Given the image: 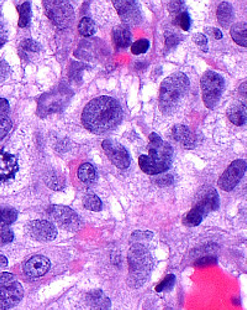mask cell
Wrapping results in <instances>:
<instances>
[{
  "label": "cell",
  "mask_w": 247,
  "mask_h": 310,
  "mask_svg": "<svg viewBox=\"0 0 247 310\" xmlns=\"http://www.w3.org/2000/svg\"><path fill=\"white\" fill-rule=\"evenodd\" d=\"M123 119V110L118 100L108 96L90 100L82 113V122L87 129L95 134L113 131Z\"/></svg>",
  "instance_id": "6da1fadb"
},
{
  "label": "cell",
  "mask_w": 247,
  "mask_h": 310,
  "mask_svg": "<svg viewBox=\"0 0 247 310\" xmlns=\"http://www.w3.org/2000/svg\"><path fill=\"white\" fill-rule=\"evenodd\" d=\"M189 91V79L183 72L167 77L159 89V108L166 115L176 113L184 103Z\"/></svg>",
  "instance_id": "7a4b0ae2"
},
{
  "label": "cell",
  "mask_w": 247,
  "mask_h": 310,
  "mask_svg": "<svg viewBox=\"0 0 247 310\" xmlns=\"http://www.w3.org/2000/svg\"><path fill=\"white\" fill-rule=\"evenodd\" d=\"M147 150L148 154L139 158V165L142 171L148 175H157L168 170L173 159V150L168 143L163 142L156 133H152Z\"/></svg>",
  "instance_id": "3957f363"
},
{
  "label": "cell",
  "mask_w": 247,
  "mask_h": 310,
  "mask_svg": "<svg viewBox=\"0 0 247 310\" xmlns=\"http://www.w3.org/2000/svg\"><path fill=\"white\" fill-rule=\"evenodd\" d=\"M129 266L130 282L134 283L135 287H140L143 282H146L153 266L151 254L145 246L134 245L130 248Z\"/></svg>",
  "instance_id": "277c9868"
},
{
  "label": "cell",
  "mask_w": 247,
  "mask_h": 310,
  "mask_svg": "<svg viewBox=\"0 0 247 310\" xmlns=\"http://www.w3.org/2000/svg\"><path fill=\"white\" fill-rule=\"evenodd\" d=\"M23 177V169L17 155L0 149V191L14 187Z\"/></svg>",
  "instance_id": "5b68a950"
},
{
  "label": "cell",
  "mask_w": 247,
  "mask_h": 310,
  "mask_svg": "<svg viewBox=\"0 0 247 310\" xmlns=\"http://www.w3.org/2000/svg\"><path fill=\"white\" fill-rule=\"evenodd\" d=\"M225 81L219 73L206 72L201 78V91H203V100L208 108H214L220 100L222 91H224Z\"/></svg>",
  "instance_id": "8992f818"
},
{
  "label": "cell",
  "mask_w": 247,
  "mask_h": 310,
  "mask_svg": "<svg viewBox=\"0 0 247 310\" xmlns=\"http://www.w3.org/2000/svg\"><path fill=\"white\" fill-rule=\"evenodd\" d=\"M46 15L57 28H67L73 19V8L70 3L61 0H50L44 2Z\"/></svg>",
  "instance_id": "52a82bcc"
},
{
  "label": "cell",
  "mask_w": 247,
  "mask_h": 310,
  "mask_svg": "<svg viewBox=\"0 0 247 310\" xmlns=\"http://www.w3.org/2000/svg\"><path fill=\"white\" fill-rule=\"evenodd\" d=\"M247 164L245 160H238L232 161L230 164L229 168L225 170V173L220 176L219 179V187L224 191H231L232 189H235L236 185L241 181V179L243 177V175L246 173Z\"/></svg>",
  "instance_id": "ba28073f"
},
{
  "label": "cell",
  "mask_w": 247,
  "mask_h": 310,
  "mask_svg": "<svg viewBox=\"0 0 247 310\" xmlns=\"http://www.w3.org/2000/svg\"><path fill=\"white\" fill-rule=\"evenodd\" d=\"M50 217L62 229L68 231H76L79 226L78 216L65 206H51L49 209Z\"/></svg>",
  "instance_id": "9c48e42d"
},
{
  "label": "cell",
  "mask_w": 247,
  "mask_h": 310,
  "mask_svg": "<svg viewBox=\"0 0 247 310\" xmlns=\"http://www.w3.org/2000/svg\"><path fill=\"white\" fill-rule=\"evenodd\" d=\"M102 145L105 154L108 155V158L110 159L114 165L120 169H126L130 165L129 153L120 143L113 139H105Z\"/></svg>",
  "instance_id": "30bf717a"
},
{
  "label": "cell",
  "mask_w": 247,
  "mask_h": 310,
  "mask_svg": "<svg viewBox=\"0 0 247 310\" xmlns=\"http://www.w3.org/2000/svg\"><path fill=\"white\" fill-rule=\"evenodd\" d=\"M26 232L31 238L40 241V242H50L55 240L57 235L56 227L46 220H35V221L29 222L26 226Z\"/></svg>",
  "instance_id": "8fae6325"
},
{
  "label": "cell",
  "mask_w": 247,
  "mask_h": 310,
  "mask_svg": "<svg viewBox=\"0 0 247 310\" xmlns=\"http://www.w3.org/2000/svg\"><path fill=\"white\" fill-rule=\"evenodd\" d=\"M23 287L20 283L14 282L9 285H0V309L14 308L23 299Z\"/></svg>",
  "instance_id": "7c38bea8"
},
{
  "label": "cell",
  "mask_w": 247,
  "mask_h": 310,
  "mask_svg": "<svg viewBox=\"0 0 247 310\" xmlns=\"http://www.w3.org/2000/svg\"><path fill=\"white\" fill-rule=\"evenodd\" d=\"M114 7L118 10L121 20L129 25H135L141 21V12L136 2L129 0H116L114 2Z\"/></svg>",
  "instance_id": "4fadbf2b"
},
{
  "label": "cell",
  "mask_w": 247,
  "mask_h": 310,
  "mask_svg": "<svg viewBox=\"0 0 247 310\" xmlns=\"http://www.w3.org/2000/svg\"><path fill=\"white\" fill-rule=\"evenodd\" d=\"M50 269V261L44 256H34L24 264V273L29 278H39L46 274Z\"/></svg>",
  "instance_id": "5bb4252c"
},
{
  "label": "cell",
  "mask_w": 247,
  "mask_h": 310,
  "mask_svg": "<svg viewBox=\"0 0 247 310\" xmlns=\"http://www.w3.org/2000/svg\"><path fill=\"white\" fill-rule=\"evenodd\" d=\"M227 117L230 122L236 126H243L247 123V100L237 102L232 105L227 111Z\"/></svg>",
  "instance_id": "9a60e30c"
},
{
  "label": "cell",
  "mask_w": 247,
  "mask_h": 310,
  "mask_svg": "<svg viewBox=\"0 0 247 310\" xmlns=\"http://www.w3.org/2000/svg\"><path fill=\"white\" fill-rule=\"evenodd\" d=\"M173 137L174 139H176L178 143H180L184 148H188V149L194 148L195 137L188 127L182 126V124H177L173 128Z\"/></svg>",
  "instance_id": "2e32d148"
},
{
  "label": "cell",
  "mask_w": 247,
  "mask_h": 310,
  "mask_svg": "<svg viewBox=\"0 0 247 310\" xmlns=\"http://www.w3.org/2000/svg\"><path fill=\"white\" fill-rule=\"evenodd\" d=\"M196 206H199L205 214H208L209 211L216 210L219 208V195L215 190L209 189L208 191L204 192L203 197L200 198Z\"/></svg>",
  "instance_id": "e0dca14e"
},
{
  "label": "cell",
  "mask_w": 247,
  "mask_h": 310,
  "mask_svg": "<svg viewBox=\"0 0 247 310\" xmlns=\"http://www.w3.org/2000/svg\"><path fill=\"white\" fill-rule=\"evenodd\" d=\"M113 39L114 42L118 47L120 49H125L130 45L131 42V33H130V29L126 25H119L116 28H114L113 30Z\"/></svg>",
  "instance_id": "ac0fdd59"
},
{
  "label": "cell",
  "mask_w": 247,
  "mask_h": 310,
  "mask_svg": "<svg viewBox=\"0 0 247 310\" xmlns=\"http://www.w3.org/2000/svg\"><path fill=\"white\" fill-rule=\"evenodd\" d=\"M231 38L236 44L240 46L247 47V24L246 23H236L231 26Z\"/></svg>",
  "instance_id": "d6986e66"
},
{
  "label": "cell",
  "mask_w": 247,
  "mask_h": 310,
  "mask_svg": "<svg viewBox=\"0 0 247 310\" xmlns=\"http://www.w3.org/2000/svg\"><path fill=\"white\" fill-rule=\"evenodd\" d=\"M233 10L232 5L227 2H222L217 8V20L222 26H229L230 23L232 21Z\"/></svg>",
  "instance_id": "ffe728a7"
},
{
  "label": "cell",
  "mask_w": 247,
  "mask_h": 310,
  "mask_svg": "<svg viewBox=\"0 0 247 310\" xmlns=\"http://www.w3.org/2000/svg\"><path fill=\"white\" fill-rule=\"evenodd\" d=\"M78 177L84 184H93L97 180V170L89 163H84L79 166Z\"/></svg>",
  "instance_id": "44dd1931"
},
{
  "label": "cell",
  "mask_w": 247,
  "mask_h": 310,
  "mask_svg": "<svg viewBox=\"0 0 247 310\" xmlns=\"http://www.w3.org/2000/svg\"><path fill=\"white\" fill-rule=\"evenodd\" d=\"M205 215L206 214L204 213L199 206H195L194 209H192V210L187 214V216H185L184 219V222L187 225H189V226H196V225H199L201 221H203Z\"/></svg>",
  "instance_id": "7402d4cb"
},
{
  "label": "cell",
  "mask_w": 247,
  "mask_h": 310,
  "mask_svg": "<svg viewBox=\"0 0 247 310\" xmlns=\"http://www.w3.org/2000/svg\"><path fill=\"white\" fill-rule=\"evenodd\" d=\"M19 13H20V18H19V26L20 28H25L29 25V21H30L31 17V10H30V3L25 2L21 5L18 7Z\"/></svg>",
  "instance_id": "603a6c76"
},
{
  "label": "cell",
  "mask_w": 247,
  "mask_h": 310,
  "mask_svg": "<svg viewBox=\"0 0 247 310\" xmlns=\"http://www.w3.org/2000/svg\"><path fill=\"white\" fill-rule=\"evenodd\" d=\"M78 31L83 36H92L95 33L94 21L89 18H83L78 24Z\"/></svg>",
  "instance_id": "cb8c5ba5"
},
{
  "label": "cell",
  "mask_w": 247,
  "mask_h": 310,
  "mask_svg": "<svg viewBox=\"0 0 247 310\" xmlns=\"http://www.w3.org/2000/svg\"><path fill=\"white\" fill-rule=\"evenodd\" d=\"M83 205L84 208L88 209L90 211H100L102 209V201L99 200V197L95 195H87L83 198Z\"/></svg>",
  "instance_id": "d4e9b609"
},
{
  "label": "cell",
  "mask_w": 247,
  "mask_h": 310,
  "mask_svg": "<svg viewBox=\"0 0 247 310\" xmlns=\"http://www.w3.org/2000/svg\"><path fill=\"white\" fill-rule=\"evenodd\" d=\"M18 214L14 209H4L0 211V224L3 225H10L17 220Z\"/></svg>",
  "instance_id": "484cf974"
},
{
  "label": "cell",
  "mask_w": 247,
  "mask_h": 310,
  "mask_svg": "<svg viewBox=\"0 0 247 310\" xmlns=\"http://www.w3.org/2000/svg\"><path fill=\"white\" fill-rule=\"evenodd\" d=\"M148 47H150V42H148V40H146V39L137 40V41H135L134 44H132L131 51H132V54H135V55L145 54V52L148 50Z\"/></svg>",
  "instance_id": "4316f807"
},
{
  "label": "cell",
  "mask_w": 247,
  "mask_h": 310,
  "mask_svg": "<svg viewBox=\"0 0 247 310\" xmlns=\"http://www.w3.org/2000/svg\"><path fill=\"white\" fill-rule=\"evenodd\" d=\"M174 282H176V277L173 274H168L161 283L156 287V290L157 291H166V290H171L173 288Z\"/></svg>",
  "instance_id": "83f0119b"
},
{
  "label": "cell",
  "mask_w": 247,
  "mask_h": 310,
  "mask_svg": "<svg viewBox=\"0 0 247 310\" xmlns=\"http://www.w3.org/2000/svg\"><path fill=\"white\" fill-rule=\"evenodd\" d=\"M46 184L53 190H61L63 189V181L62 179L57 176L56 174H50L46 179Z\"/></svg>",
  "instance_id": "f1b7e54d"
},
{
  "label": "cell",
  "mask_w": 247,
  "mask_h": 310,
  "mask_svg": "<svg viewBox=\"0 0 247 310\" xmlns=\"http://www.w3.org/2000/svg\"><path fill=\"white\" fill-rule=\"evenodd\" d=\"M12 129V122L7 117H0V140L3 139Z\"/></svg>",
  "instance_id": "f546056e"
},
{
  "label": "cell",
  "mask_w": 247,
  "mask_h": 310,
  "mask_svg": "<svg viewBox=\"0 0 247 310\" xmlns=\"http://www.w3.org/2000/svg\"><path fill=\"white\" fill-rule=\"evenodd\" d=\"M13 238H14V233L12 230L7 226L0 227V242L2 243H9L12 242Z\"/></svg>",
  "instance_id": "4dcf8cb0"
},
{
  "label": "cell",
  "mask_w": 247,
  "mask_h": 310,
  "mask_svg": "<svg viewBox=\"0 0 247 310\" xmlns=\"http://www.w3.org/2000/svg\"><path fill=\"white\" fill-rule=\"evenodd\" d=\"M21 50L24 52H37L40 50V46L33 40H24L21 42Z\"/></svg>",
  "instance_id": "1f68e13d"
},
{
  "label": "cell",
  "mask_w": 247,
  "mask_h": 310,
  "mask_svg": "<svg viewBox=\"0 0 247 310\" xmlns=\"http://www.w3.org/2000/svg\"><path fill=\"white\" fill-rule=\"evenodd\" d=\"M178 24L180 25V28L184 31H188L190 29V17L187 12H182L180 15L178 17Z\"/></svg>",
  "instance_id": "d6a6232c"
},
{
  "label": "cell",
  "mask_w": 247,
  "mask_h": 310,
  "mask_svg": "<svg viewBox=\"0 0 247 310\" xmlns=\"http://www.w3.org/2000/svg\"><path fill=\"white\" fill-rule=\"evenodd\" d=\"M193 40H194L195 44L199 45L204 51H208V47H206L208 46V39H206V36L204 35V34H195V35L193 36Z\"/></svg>",
  "instance_id": "836d02e7"
},
{
  "label": "cell",
  "mask_w": 247,
  "mask_h": 310,
  "mask_svg": "<svg viewBox=\"0 0 247 310\" xmlns=\"http://www.w3.org/2000/svg\"><path fill=\"white\" fill-rule=\"evenodd\" d=\"M216 262L217 261L215 257L206 256V257H203V258L198 259V261L194 263V266L195 267H206V266H211V264H215Z\"/></svg>",
  "instance_id": "e575fe53"
},
{
  "label": "cell",
  "mask_w": 247,
  "mask_h": 310,
  "mask_svg": "<svg viewBox=\"0 0 247 310\" xmlns=\"http://www.w3.org/2000/svg\"><path fill=\"white\" fill-rule=\"evenodd\" d=\"M15 282V277L12 274V273H2L0 274V285H9L12 284V283Z\"/></svg>",
  "instance_id": "d590c367"
},
{
  "label": "cell",
  "mask_w": 247,
  "mask_h": 310,
  "mask_svg": "<svg viewBox=\"0 0 247 310\" xmlns=\"http://www.w3.org/2000/svg\"><path fill=\"white\" fill-rule=\"evenodd\" d=\"M9 72L10 68L9 66H8V63L0 60V82H3L8 76H9Z\"/></svg>",
  "instance_id": "8d00e7d4"
},
{
  "label": "cell",
  "mask_w": 247,
  "mask_h": 310,
  "mask_svg": "<svg viewBox=\"0 0 247 310\" xmlns=\"http://www.w3.org/2000/svg\"><path fill=\"white\" fill-rule=\"evenodd\" d=\"M168 8H169V12H172V13L182 12L183 2H169Z\"/></svg>",
  "instance_id": "74e56055"
},
{
  "label": "cell",
  "mask_w": 247,
  "mask_h": 310,
  "mask_svg": "<svg viewBox=\"0 0 247 310\" xmlns=\"http://www.w3.org/2000/svg\"><path fill=\"white\" fill-rule=\"evenodd\" d=\"M9 111V103L7 99L0 97V117H4Z\"/></svg>",
  "instance_id": "f35d334b"
},
{
  "label": "cell",
  "mask_w": 247,
  "mask_h": 310,
  "mask_svg": "<svg viewBox=\"0 0 247 310\" xmlns=\"http://www.w3.org/2000/svg\"><path fill=\"white\" fill-rule=\"evenodd\" d=\"M206 31H211V35L214 36L215 39H221L222 38V33L219 30V29H206Z\"/></svg>",
  "instance_id": "ab89813d"
},
{
  "label": "cell",
  "mask_w": 247,
  "mask_h": 310,
  "mask_svg": "<svg viewBox=\"0 0 247 310\" xmlns=\"http://www.w3.org/2000/svg\"><path fill=\"white\" fill-rule=\"evenodd\" d=\"M177 42H178V39L176 38V36H172V38L167 39L166 45H167V47H172V46H176Z\"/></svg>",
  "instance_id": "60d3db41"
},
{
  "label": "cell",
  "mask_w": 247,
  "mask_h": 310,
  "mask_svg": "<svg viewBox=\"0 0 247 310\" xmlns=\"http://www.w3.org/2000/svg\"><path fill=\"white\" fill-rule=\"evenodd\" d=\"M240 92L242 96H245L247 98V82H243L242 84L240 86Z\"/></svg>",
  "instance_id": "b9f144b4"
},
{
  "label": "cell",
  "mask_w": 247,
  "mask_h": 310,
  "mask_svg": "<svg viewBox=\"0 0 247 310\" xmlns=\"http://www.w3.org/2000/svg\"><path fill=\"white\" fill-rule=\"evenodd\" d=\"M8 264V261H7V258H5L4 256H2V254H0V267H5Z\"/></svg>",
  "instance_id": "7bdbcfd3"
},
{
  "label": "cell",
  "mask_w": 247,
  "mask_h": 310,
  "mask_svg": "<svg viewBox=\"0 0 247 310\" xmlns=\"http://www.w3.org/2000/svg\"><path fill=\"white\" fill-rule=\"evenodd\" d=\"M166 310H172V309H171V308H167Z\"/></svg>",
  "instance_id": "ee69618b"
}]
</instances>
